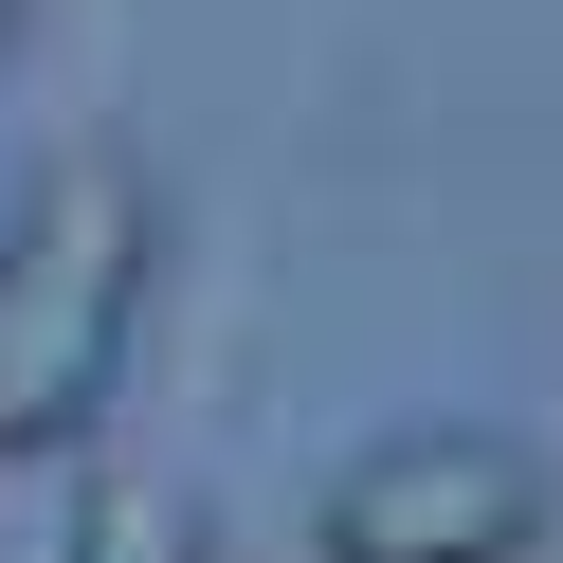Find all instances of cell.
<instances>
[{"label": "cell", "mask_w": 563, "mask_h": 563, "mask_svg": "<svg viewBox=\"0 0 563 563\" xmlns=\"http://www.w3.org/2000/svg\"><path fill=\"white\" fill-rule=\"evenodd\" d=\"M146 183L128 164H55L0 236V454H74L128 382V309H146Z\"/></svg>", "instance_id": "cell-1"}, {"label": "cell", "mask_w": 563, "mask_h": 563, "mask_svg": "<svg viewBox=\"0 0 563 563\" xmlns=\"http://www.w3.org/2000/svg\"><path fill=\"white\" fill-rule=\"evenodd\" d=\"M545 527V473L509 437H382L328 490V563H509Z\"/></svg>", "instance_id": "cell-2"}, {"label": "cell", "mask_w": 563, "mask_h": 563, "mask_svg": "<svg viewBox=\"0 0 563 563\" xmlns=\"http://www.w3.org/2000/svg\"><path fill=\"white\" fill-rule=\"evenodd\" d=\"M74 563H219V527H200V490H164V473H91L74 490Z\"/></svg>", "instance_id": "cell-3"}, {"label": "cell", "mask_w": 563, "mask_h": 563, "mask_svg": "<svg viewBox=\"0 0 563 563\" xmlns=\"http://www.w3.org/2000/svg\"><path fill=\"white\" fill-rule=\"evenodd\" d=\"M0 55H19V0H0Z\"/></svg>", "instance_id": "cell-4"}]
</instances>
